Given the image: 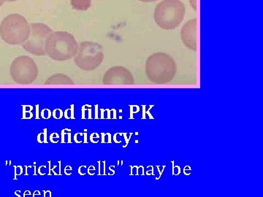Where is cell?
Here are the masks:
<instances>
[{
	"mask_svg": "<svg viewBox=\"0 0 263 197\" xmlns=\"http://www.w3.org/2000/svg\"><path fill=\"white\" fill-rule=\"evenodd\" d=\"M73 81L71 80L68 76L63 74H56L48 77L45 84L47 85H70L73 84Z\"/></svg>",
	"mask_w": 263,
	"mask_h": 197,
	"instance_id": "10",
	"label": "cell"
},
{
	"mask_svg": "<svg viewBox=\"0 0 263 197\" xmlns=\"http://www.w3.org/2000/svg\"><path fill=\"white\" fill-rule=\"evenodd\" d=\"M103 82L106 85H129L134 84V78L127 69L123 67H114L105 72Z\"/></svg>",
	"mask_w": 263,
	"mask_h": 197,
	"instance_id": "8",
	"label": "cell"
},
{
	"mask_svg": "<svg viewBox=\"0 0 263 197\" xmlns=\"http://www.w3.org/2000/svg\"><path fill=\"white\" fill-rule=\"evenodd\" d=\"M185 12V5L180 0H163L155 8L156 23L165 30L176 29L183 22Z\"/></svg>",
	"mask_w": 263,
	"mask_h": 197,
	"instance_id": "3",
	"label": "cell"
},
{
	"mask_svg": "<svg viewBox=\"0 0 263 197\" xmlns=\"http://www.w3.org/2000/svg\"><path fill=\"white\" fill-rule=\"evenodd\" d=\"M176 64L174 58L164 53H156L148 57L146 64L147 77L155 84H167L176 75Z\"/></svg>",
	"mask_w": 263,
	"mask_h": 197,
	"instance_id": "2",
	"label": "cell"
},
{
	"mask_svg": "<svg viewBox=\"0 0 263 197\" xmlns=\"http://www.w3.org/2000/svg\"><path fill=\"white\" fill-rule=\"evenodd\" d=\"M30 34V26L22 15L7 16L0 25V37L10 45H21L27 41Z\"/></svg>",
	"mask_w": 263,
	"mask_h": 197,
	"instance_id": "4",
	"label": "cell"
},
{
	"mask_svg": "<svg viewBox=\"0 0 263 197\" xmlns=\"http://www.w3.org/2000/svg\"><path fill=\"white\" fill-rule=\"evenodd\" d=\"M8 1H9V2H14V1H17V0H8Z\"/></svg>",
	"mask_w": 263,
	"mask_h": 197,
	"instance_id": "15",
	"label": "cell"
},
{
	"mask_svg": "<svg viewBox=\"0 0 263 197\" xmlns=\"http://www.w3.org/2000/svg\"><path fill=\"white\" fill-rule=\"evenodd\" d=\"M190 5L194 10H197V0H190Z\"/></svg>",
	"mask_w": 263,
	"mask_h": 197,
	"instance_id": "12",
	"label": "cell"
},
{
	"mask_svg": "<svg viewBox=\"0 0 263 197\" xmlns=\"http://www.w3.org/2000/svg\"><path fill=\"white\" fill-rule=\"evenodd\" d=\"M79 46L75 37L66 32H52L46 43V53L55 61H67L77 54Z\"/></svg>",
	"mask_w": 263,
	"mask_h": 197,
	"instance_id": "1",
	"label": "cell"
},
{
	"mask_svg": "<svg viewBox=\"0 0 263 197\" xmlns=\"http://www.w3.org/2000/svg\"><path fill=\"white\" fill-rule=\"evenodd\" d=\"M10 75L16 84L28 85L37 79L38 68L35 62L27 56L15 58L10 65Z\"/></svg>",
	"mask_w": 263,
	"mask_h": 197,
	"instance_id": "6",
	"label": "cell"
},
{
	"mask_svg": "<svg viewBox=\"0 0 263 197\" xmlns=\"http://www.w3.org/2000/svg\"><path fill=\"white\" fill-rule=\"evenodd\" d=\"M52 32L51 29L46 24H31L30 34L27 41L24 43V49L34 56H45L46 54V41Z\"/></svg>",
	"mask_w": 263,
	"mask_h": 197,
	"instance_id": "7",
	"label": "cell"
},
{
	"mask_svg": "<svg viewBox=\"0 0 263 197\" xmlns=\"http://www.w3.org/2000/svg\"><path fill=\"white\" fill-rule=\"evenodd\" d=\"M103 60L104 51L101 45L93 42H84L79 46L74 62L81 70L91 71L100 67Z\"/></svg>",
	"mask_w": 263,
	"mask_h": 197,
	"instance_id": "5",
	"label": "cell"
},
{
	"mask_svg": "<svg viewBox=\"0 0 263 197\" xmlns=\"http://www.w3.org/2000/svg\"><path fill=\"white\" fill-rule=\"evenodd\" d=\"M5 1H8V0H0V7H1L2 5L4 4Z\"/></svg>",
	"mask_w": 263,
	"mask_h": 197,
	"instance_id": "14",
	"label": "cell"
},
{
	"mask_svg": "<svg viewBox=\"0 0 263 197\" xmlns=\"http://www.w3.org/2000/svg\"><path fill=\"white\" fill-rule=\"evenodd\" d=\"M139 1L144 2V3H152V2L157 1V0H139Z\"/></svg>",
	"mask_w": 263,
	"mask_h": 197,
	"instance_id": "13",
	"label": "cell"
},
{
	"mask_svg": "<svg viewBox=\"0 0 263 197\" xmlns=\"http://www.w3.org/2000/svg\"><path fill=\"white\" fill-rule=\"evenodd\" d=\"M72 8L78 10H86L91 6V0H70Z\"/></svg>",
	"mask_w": 263,
	"mask_h": 197,
	"instance_id": "11",
	"label": "cell"
},
{
	"mask_svg": "<svg viewBox=\"0 0 263 197\" xmlns=\"http://www.w3.org/2000/svg\"><path fill=\"white\" fill-rule=\"evenodd\" d=\"M181 38L186 47L197 51V18L192 19L183 25Z\"/></svg>",
	"mask_w": 263,
	"mask_h": 197,
	"instance_id": "9",
	"label": "cell"
}]
</instances>
